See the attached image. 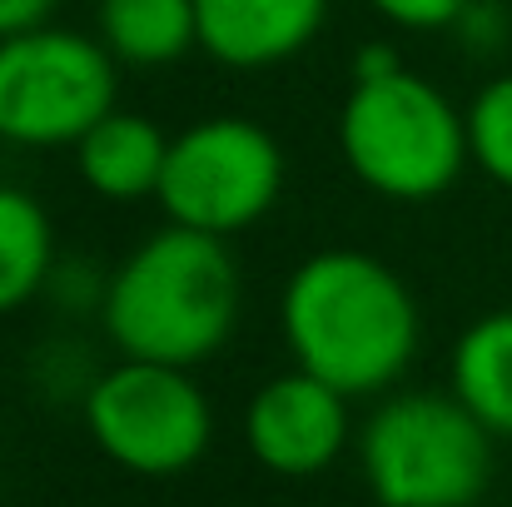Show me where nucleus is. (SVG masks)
Listing matches in <instances>:
<instances>
[{
    "instance_id": "nucleus-18",
    "label": "nucleus",
    "mask_w": 512,
    "mask_h": 507,
    "mask_svg": "<svg viewBox=\"0 0 512 507\" xmlns=\"http://www.w3.org/2000/svg\"><path fill=\"white\" fill-rule=\"evenodd\" d=\"M55 5H60V0H0V40L50 25Z\"/></svg>"
},
{
    "instance_id": "nucleus-8",
    "label": "nucleus",
    "mask_w": 512,
    "mask_h": 507,
    "mask_svg": "<svg viewBox=\"0 0 512 507\" xmlns=\"http://www.w3.org/2000/svg\"><path fill=\"white\" fill-rule=\"evenodd\" d=\"M339 388L324 378L289 368L254 388L244 408V443L254 463L274 478H319L343 458L353 438V418Z\"/></svg>"
},
{
    "instance_id": "nucleus-9",
    "label": "nucleus",
    "mask_w": 512,
    "mask_h": 507,
    "mask_svg": "<svg viewBox=\"0 0 512 507\" xmlns=\"http://www.w3.org/2000/svg\"><path fill=\"white\" fill-rule=\"evenodd\" d=\"M199 50L229 70H274L304 55L324 20L329 0H194Z\"/></svg>"
},
{
    "instance_id": "nucleus-17",
    "label": "nucleus",
    "mask_w": 512,
    "mask_h": 507,
    "mask_svg": "<svg viewBox=\"0 0 512 507\" xmlns=\"http://www.w3.org/2000/svg\"><path fill=\"white\" fill-rule=\"evenodd\" d=\"M398 70H408V65H403L398 45H388V40H363L348 60V80H383V75H398Z\"/></svg>"
},
{
    "instance_id": "nucleus-2",
    "label": "nucleus",
    "mask_w": 512,
    "mask_h": 507,
    "mask_svg": "<svg viewBox=\"0 0 512 507\" xmlns=\"http://www.w3.org/2000/svg\"><path fill=\"white\" fill-rule=\"evenodd\" d=\"M239 304L244 279L229 239L165 224L110 269L100 324L120 358L199 368L229 343Z\"/></svg>"
},
{
    "instance_id": "nucleus-5",
    "label": "nucleus",
    "mask_w": 512,
    "mask_h": 507,
    "mask_svg": "<svg viewBox=\"0 0 512 507\" xmlns=\"http://www.w3.org/2000/svg\"><path fill=\"white\" fill-rule=\"evenodd\" d=\"M90 443L135 478H179L214 443V408L194 368L120 358L80 398Z\"/></svg>"
},
{
    "instance_id": "nucleus-13",
    "label": "nucleus",
    "mask_w": 512,
    "mask_h": 507,
    "mask_svg": "<svg viewBox=\"0 0 512 507\" xmlns=\"http://www.w3.org/2000/svg\"><path fill=\"white\" fill-rule=\"evenodd\" d=\"M55 264V224L45 204L20 184H0V314L45 294Z\"/></svg>"
},
{
    "instance_id": "nucleus-3",
    "label": "nucleus",
    "mask_w": 512,
    "mask_h": 507,
    "mask_svg": "<svg viewBox=\"0 0 512 507\" xmlns=\"http://www.w3.org/2000/svg\"><path fill=\"white\" fill-rule=\"evenodd\" d=\"M339 155L368 194L388 204H428L448 194L473 165L468 110H458L418 70L348 80L339 110Z\"/></svg>"
},
{
    "instance_id": "nucleus-16",
    "label": "nucleus",
    "mask_w": 512,
    "mask_h": 507,
    "mask_svg": "<svg viewBox=\"0 0 512 507\" xmlns=\"http://www.w3.org/2000/svg\"><path fill=\"white\" fill-rule=\"evenodd\" d=\"M398 30H453L468 0H368Z\"/></svg>"
},
{
    "instance_id": "nucleus-14",
    "label": "nucleus",
    "mask_w": 512,
    "mask_h": 507,
    "mask_svg": "<svg viewBox=\"0 0 512 507\" xmlns=\"http://www.w3.org/2000/svg\"><path fill=\"white\" fill-rule=\"evenodd\" d=\"M468 150L493 184L512 189V70L493 75L468 105Z\"/></svg>"
},
{
    "instance_id": "nucleus-6",
    "label": "nucleus",
    "mask_w": 512,
    "mask_h": 507,
    "mask_svg": "<svg viewBox=\"0 0 512 507\" xmlns=\"http://www.w3.org/2000/svg\"><path fill=\"white\" fill-rule=\"evenodd\" d=\"M120 95L115 55L65 25L0 40V140L25 150L80 145Z\"/></svg>"
},
{
    "instance_id": "nucleus-4",
    "label": "nucleus",
    "mask_w": 512,
    "mask_h": 507,
    "mask_svg": "<svg viewBox=\"0 0 512 507\" xmlns=\"http://www.w3.org/2000/svg\"><path fill=\"white\" fill-rule=\"evenodd\" d=\"M493 433L433 388L383 398L358 433V468L378 507H478L493 483Z\"/></svg>"
},
{
    "instance_id": "nucleus-1",
    "label": "nucleus",
    "mask_w": 512,
    "mask_h": 507,
    "mask_svg": "<svg viewBox=\"0 0 512 507\" xmlns=\"http://www.w3.org/2000/svg\"><path fill=\"white\" fill-rule=\"evenodd\" d=\"M279 334L294 368L343 398H378L418 358L423 314L408 279L378 254L319 249L284 279Z\"/></svg>"
},
{
    "instance_id": "nucleus-15",
    "label": "nucleus",
    "mask_w": 512,
    "mask_h": 507,
    "mask_svg": "<svg viewBox=\"0 0 512 507\" xmlns=\"http://www.w3.org/2000/svg\"><path fill=\"white\" fill-rule=\"evenodd\" d=\"M508 30H512V15L503 0H468V10L458 15L453 35L468 55H498L508 45Z\"/></svg>"
},
{
    "instance_id": "nucleus-12",
    "label": "nucleus",
    "mask_w": 512,
    "mask_h": 507,
    "mask_svg": "<svg viewBox=\"0 0 512 507\" xmlns=\"http://www.w3.org/2000/svg\"><path fill=\"white\" fill-rule=\"evenodd\" d=\"M448 378V393L493 438H512V309H493L458 334Z\"/></svg>"
},
{
    "instance_id": "nucleus-10",
    "label": "nucleus",
    "mask_w": 512,
    "mask_h": 507,
    "mask_svg": "<svg viewBox=\"0 0 512 507\" xmlns=\"http://www.w3.org/2000/svg\"><path fill=\"white\" fill-rule=\"evenodd\" d=\"M170 160V135L140 115V110H110L80 145H75V174L85 179L90 194L110 204H140L160 194Z\"/></svg>"
},
{
    "instance_id": "nucleus-11",
    "label": "nucleus",
    "mask_w": 512,
    "mask_h": 507,
    "mask_svg": "<svg viewBox=\"0 0 512 507\" xmlns=\"http://www.w3.org/2000/svg\"><path fill=\"white\" fill-rule=\"evenodd\" d=\"M95 40L130 70H160L199 50L194 0H95Z\"/></svg>"
},
{
    "instance_id": "nucleus-7",
    "label": "nucleus",
    "mask_w": 512,
    "mask_h": 507,
    "mask_svg": "<svg viewBox=\"0 0 512 507\" xmlns=\"http://www.w3.org/2000/svg\"><path fill=\"white\" fill-rule=\"evenodd\" d=\"M289 160L279 140L249 115H209L170 135V160L155 204L165 224L214 239L254 229L284 194Z\"/></svg>"
}]
</instances>
